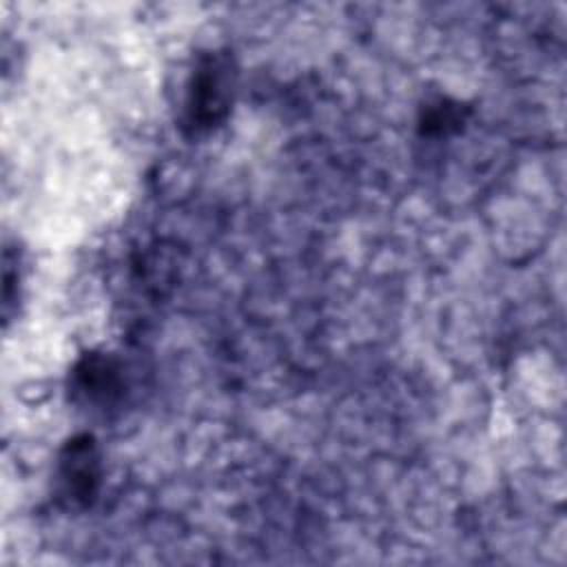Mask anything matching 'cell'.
Listing matches in <instances>:
<instances>
[{"label": "cell", "instance_id": "cell-1", "mask_svg": "<svg viewBox=\"0 0 567 567\" xmlns=\"http://www.w3.org/2000/svg\"><path fill=\"white\" fill-rule=\"evenodd\" d=\"M237 86V66L228 51L204 53L190 71L184 93L182 128L204 135L217 128L230 113Z\"/></svg>", "mask_w": 567, "mask_h": 567}, {"label": "cell", "instance_id": "cell-3", "mask_svg": "<svg viewBox=\"0 0 567 567\" xmlns=\"http://www.w3.org/2000/svg\"><path fill=\"white\" fill-rule=\"evenodd\" d=\"M124 370L113 354L86 352L78 359L69 377V390L78 405L109 410L124 396Z\"/></svg>", "mask_w": 567, "mask_h": 567}, {"label": "cell", "instance_id": "cell-2", "mask_svg": "<svg viewBox=\"0 0 567 567\" xmlns=\"http://www.w3.org/2000/svg\"><path fill=\"white\" fill-rule=\"evenodd\" d=\"M102 485V456L93 434L71 436L55 463V494L66 509H86L95 503Z\"/></svg>", "mask_w": 567, "mask_h": 567}, {"label": "cell", "instance_id": "cell-4", "mask_svg": "<svg viewBox=\"0 0 567 567\" xmlns=\"http://www.w3.org/2000/svg\"><path fill=\"white\" fill-rule=\"evenodd\" d=\"M470 111L461 102H454L450 97H434L427 100L419 115V128L425 137H445L465 124Z\"/></svg>", "mask_w": 567, "mask_h": 567}]
</instances>
